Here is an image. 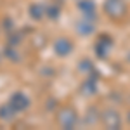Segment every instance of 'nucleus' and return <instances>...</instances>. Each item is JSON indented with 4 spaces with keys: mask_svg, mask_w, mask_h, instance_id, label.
I'll return each instance as SVG.
<instances>
[{
    "mask_svg": "<svg viewBox=\"0 0 130 130\" xmlns=\"http://www.w3.org/2000/svg\"><path fill=\"white\" fill-rule=\"evenodd\" d=\"M28 104H30V101H28V97H24L23 94H16V95L12 97V102H10L12 109H16V111L26 109V108H28Z\"/></svg>",
    "mask_w": 130,
    "mask_h": 130,
    "instance_id": "3",
    "label": "nucleus"
},
{
    "mask_svg": "<svg viewBox=\"0 0 130 130\" xmlns=\"http://www.w3.org/2000/svg\"><path fill=\"white\" fill-rule=\"evenodd\" d=\"M128 120H130V116H128Z\"/></svg>",
    "mask_w": 130,
    "mask_h": 130,
    "instance_id": "8",
    "label": "nucleus"
},
{
    "mask_svg": "<svg viewBox=\"0 0 130 130\" xmlns=\"http://www.w3.org/2000/svg\"><path fill=\"white\" fill-rule=\"evenodd\" d=\"M80 7H82L83 10H85V9H87V10H92V9H94V5H92V2H90V0H87V2H82Z\"/></svg>",
    "mask_w": 130,
    "mask_h": 130,
    "instance_id": "7",
    "label": "nucleus"
},
{
    "mask_svg": "<svg viewBox=\"0 0 130 130\" xmlns=\"http://www.w3.org/2000/svg\"><path fill=\"white\" fill-rule=\"evenodd\" d=\"M104 9L106 12L113 16V18H120L125 14V4L121 2V0H108L106 2V5H104Z\"/></svg>",
    "mask_w": 130,
    "mask_h": 130,
    "instance_id": "1",
    "label": "nucleus"
},
{
    "mask_svg": "<svg viewBox=\"0 0 130 130\" xmlns=\"http://www.w3.org/2000/svg\"><path fill=\"white\" fill-rule=\"evenodd\" d=\"M78 31H80L82 35H89V33H92V26L90 24H80L78 26Z\"/></svg>",
    "mask_w": 130,
    "mask_h": 130,
    "instance_id": "6",
    "label": "nucleus"
},
{
    "mask_svg": "<svg viewBox=\"0 0 130 130\" xmlns=\"http://www.w3.org/2000/svg\"><path fill=\"white\" fill-rule=\"evenodd\" d=\"M30 14L35 18V19H40L42 16H43V7L38 5V4H35V5H31V7H30Z\"/></svg>",
    "mask_w": 130,
    "mask_h": 130,
    "instance_id": "5",
    "label": "nucleus"
},
{
    "mask_svg": "<svg viewBox=\"0 0 130 130\" xmlns=\"http://www.w3.org/2000/svg\"><path fill=\"white\" fill-rule=\"evenodd\" d=\"M57 120H59V123L64 127V128H71V127L75 125L76 116H75V113H73L70 108H64V109H61L59 116H57Z\"/></svg>",
    "mask_w": 130,
    "mask_h": 130,
    "instance_id": "2",
    "label": "nucleus"
},
{
    "mask_svg": "<svg viewBox=\"0 0 130 130\" xmlns=\"http://www.w3.org/2000/svg\"><path fill=\"white\" fill-rule=\"evenodd\" d=\"M71 42L66 40V38H61V40L56 42V52L59 54V56H68L71 52Z\"/></svg>",
    "mask_w": 130,
    "mask_h": 130,
    "instance_id": "4",
    "label": "nucleus"
}]
</instances>
